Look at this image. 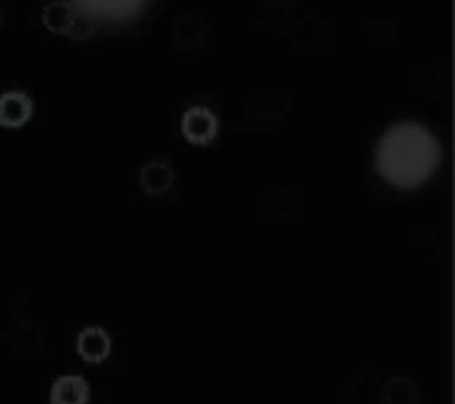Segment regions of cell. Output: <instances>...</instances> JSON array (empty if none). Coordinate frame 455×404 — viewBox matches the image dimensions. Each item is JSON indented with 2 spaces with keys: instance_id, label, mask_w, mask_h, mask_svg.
<instances>
[{
  "instance_id": "obj_5",
  "label": "cell",
  "mask_w": 455,
  "mask_h": 404,
  "mask_svg": "<svg viewBox=\"0 0 455 404\" xmlns=\"http://www.w3.org/2000/svg\"><path fill=\"white\" fill-rule=\"evenodd\" d=\"M32 117V101L20 91L0 95V127L21 128Z\"/></svg>"
},
{
  "instance_id": "obj_7",
  "label": "cell",
  "mask_w": 455,
  "mask_h": 404,
  "mask_svg": "<svg viewBox=\"0 0 455 404\" xmlns=\"http://www.w3.org/2000/svg\"><path fill=\"white\" fill-rule=\"evenodd\" d=\"M140 180H141L144 192L156 196L170 188L171 182H172V172L166 164L150 163L142 170Z\"/></svg>"
},
{
  "instance_id": "obj_6",
  "label": "cell",
  "mask_w": 455,
  "mask_h": 404,
  "mask_svg": "<svg viewBox=\"0 0 455 404\" xmlns=\"http://www.w3.org/2000/svg\"><path fill=\"white\" fill-rule=\"evenodd\" d=\"M182 131L193 144H206L217 133V121L204 107H192L182 119Z\"/></svg>"
},
{
  "instance_id": "obj_10",
  "label": "cell",
  "mask_w": 455,
  "mask_h": 404,
  "mask_svg": "<svg viewBox=\"0 0 455 404\" xmlns=\"http://www.w3.org/2000/svg\"><path fill=\"white\" fill-rule=\"evenodd\" d=\"M4 21H5V10H4L2 4H0V28L4 26Z\"/></svg>"
},
{
  "instance_id": "obj_4",
  "label": "cell",
  "mask_w": 455,
  "mask_h": 404,
  "mask_svg": "<svg viewBox=\"0 0 455 404\" xmlns=\"http://www.w3.org/2000/svg\"><path fill=\"white\" fill-rule=\"evenodd\" d=\"M91 385L81 375H64L51 385L50 404H87Z\"/></svg>"
},
{
  "instance_id": "obj_2",
  "label": "cell",
  "mask_w": 455,
  "mask_h": 404,
  "mask_svg": "<svg viewBox=\"0 0 455 404\" xmlns=\"http://www.w3.org/2000/svg\"><path fill=\"white\" fill-rule=\"evenodd\" d=\"M79 13L91 20L122 21L130 20L141 12L146 0H75Z\"/></svg>"
},
{
  "instance_id": "obj_8",
  "label": "cell",
  "mask_w": 455,
  "mask_h": 404,
  "mask_svg": "<svg viewBox=\"0 0 455 404\" xmlns=\"http://www.w3.org/2000/svg\"><path fill=\"white\" fill-rule=\"evenodd\" d=\"M75 18V10L67 2H51L43 8V24L51 32L67 34Z\"/></svg>"
},
{
  "instance_id": "obj_9",
  "label": "cell",
  "mask_w": 455,
  "mask_h": 404,
  "mask_svg": "<svg viewBox=\"0 0 455 404\" xmlns=\"http://www.w3.org/2000/svg\"><path fill=\"white\" fill-rule=\"evenodd\" d=\"M93 30L95 26L91 21V18L83 13H76L71 21L70 28L67 30V36L73 40H87L92 36Z\"/></svg>"
},
{
  "instance_id": "obj_3",
  "label": "cell",
  "mask_w": 455,
  "mask_h": 404,
  "mask_svg": "<svg viewBox=\"0 0 455 404\" xmlns=\"http://www.w3.org/2000/svg\"><path fill=\"white\" fill-rule=\"evenodd\" d=\"M76 351L84 362H105L111 354V337L101 327H85L76 337Z\"/></svg>"
},
{
  "instance_id": "obj_1",
  "label": "cell",
  "mask_w": 455,
  "mask_h": 404,
  "mask_svg": "<svg viewBox=\"0 0 455 404\" xmlns=\"http://www.w3.org/2000/svg\"><path fill=\"white\" fill-rule=\"evenodd\" d=\"M443 158L440 142L418 122H400L378 142L375 168L398 190H414L426 184Z\"/></svg>"
}]
</instances>
